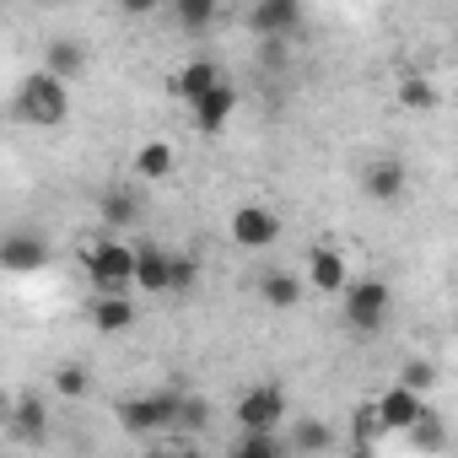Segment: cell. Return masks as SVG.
Listing matches in <instances>:
<instances>
[{"instance_id": "6da1fadb", "label": "cell", "mask_w": 458, "mask_h": 458, "mask_svg": "<svg viewBox=\"0 0 458 458\" xmlns=\"http://www.w3.org/2000/svg\"><path fill=\"white\" fill-rule=\"evenodd\" d=\"M17 119H28L33 130H60L71 119V87L49 71H28L17 81Z\"/></svg>"}, {"instance_id": "7a4b0ae2", "label": "cell", "mask_w": 458, "mask_h": 458, "mask_svg": "<svg viewBox=\"0 0 458 458\" xmlns=\"http://www.w3.org/2000/svg\"><path fill=\"white\" fill-rule=\"evenodd\" d=\"M340 308H345V324L356 335H377L394 313V286L377 281V276H361V281H345L340 292Z\"/></svg>"}, {"instance_id": "3957f363", "label": "cell", "mask_w": 458, "mask_h": 458, "mask_svg": "<svg viewBox=\"0 0 458 458\" xmlns=\"http://www.w3.org/2000/svg\"><path fill=\"white\" fill-rule=\"evenodd\" d=\"M87 276L98 286V297H130V281H135V249L119 243V238H103L87 249Z\"/></svg>"}, {"instance_id": "277c9868", "label": "cell", "mask_w": 458, "mask_h": 458, "mask_svg": "<svg viewBox=\"0 0 458 458\" xmlns=\"http://www.w3.org/2000/svg\"><path fill=\"white\" fill-rule=\"evenodd\" d=\"M178 394H183V388H151V394L124 399V404H119V426H124L130 437H162V431H173Z\"/></svg>"}, {"instance_id": "5b68a950", "label": "cell", "mask_w": 458, "mask_h": 458, "mask_svg": "<svg viewBox=\"0 0 458 458\" xmlns=\"http://www.w3.org/2000/svg\"><path fill=\"white\" fill-rule=\"evenodd\" d=\"M238 426L243 431H281L286 426V388L281 383H254L238 399Z\"/></svg>"}, {"instance_id": "8992f818", "label": "cell", "mask_w": 458, "mask_h": 458, "mask_svg": "<svg viewBox=\"0 0 458 458\" xmlns=\"http://www.w3.org/2000/svg\"><path fill=\"white\" fill-rule=\"evenodd\" d=\"M243 28L270 44V38H292L302 28V0H254V6L243 12Z\"/></svg>"}, {"instance_id": "52a82bcc", "label": "cell", "mask_w": 458, "mask_h": 458, "mask_svg": "<svg viewBox=\"0 0 458 458\" xmlns=\"http://www.w3.org/2000/svg\"><path fill=\"white\" fill-rule=\"evenodd\" d=\"M44 265H49L44 233H28V226H17V233H0V270H6V276H38Z\"/></svg>"}, {"instance_id": "ba28073f", "label": "cell", "mask_w": 458, "mask_h": 458, "mask_svg": "<svg viewBox=\"0 0 458 458\" xmlns=\"http://www.w3.org/2000/svg\"><path fill=\"white\" fill-rule=\"evenodd\" d=\"M233 243L238 249H276L281 243V216L270 205H238L233 210Z\"/></svg>"}, {"instance_id": "9c48e42d", "label": "cell", "mask_w": 458, "mask_h": 458, "mask_svg": "<svg viewBox=\"0 0 458 458\" xmlns=\"http://www.w3.org/2000/svg\"><path fill=\"white\" fill-rule=\"evenodd\" d=\"M238 108H243V92H238L233 81H221V87H216V92H205L189 114H194V130H199V135H221L226 124H233V114H238Z\"/></svg>"}, {"instance_id": "30bf717a", "label": "cell", "mask_w": 458, "mask_h": 458, "mask_svg": "<svg viewBox=\"0 0 458 458\" xmlns=\"http://www.w3.org/2000/svg\"><path fill=\"white\" fill-rule=\"evenodd\" d=\"M404 189H410V167H404L399 157H377V162L361 167V194H367V199L388 205V199H399Z\"/></svg>"}, {"instance_id": "8fae6325", "label": "cell", "mask_w": 458, "mask_h": 458, "mask_svg": "<svg viewBox=\"0 0 458 458\" xmlns=\"http://www.w3.org/2000/svg\"><path fill=\"white\" fill-rule=\"evenodd\" d=\"M420 410H426V399H415V394L399 388V383H388V388L372 399V415H377L383 431H410V426L420 420Z\"/></svg>"}, {"instance_id": "7c38bea8", "label": "cell", "mask_w": 458, "mask_h": 458, "mask_svg": "<svg viewBox=\"0 0 458 458\" xmlns=\"http://www.w3.org/2000/svg\"><path fill=\"white\" fill-rule=\"evenodd\" d=\"M167 281H173V254L157 249V243H140V249H135V281H130V292L167 297Z\"/></svg>"}, {"instance_id": "4fadbf2b", "label": "cell", "mask_w": 458, "mask_h": 458, "mask_svg": "<svg viewBox=\"0 0 458 458\" xmlns=\"http://www.w3.org/2000/svg\"><path fill=\"white\" fill-rule=\"evenodd\" d=\"M345 254L340 249H329V243H318L313 254H308V281L302 286H313V292H324V297H340L345 292Z\"/></svg>"}, {"instance_id": "5bb4252c", "label": "cell", "mask_w": 458, "mask_h": 458, "mask_svg": "<svg viewBox=\"0 0 458 458\" xmlns=\"http://www.w3.org/2000/svg\"><path fill=\"white\" fill-rule=\"evenodd\" d=\"M221 81H226V71H221L216 60H189V65L173 76V98H183V103L194 108V103H199L205 92H216Z\"/></svg>"}, {"instance_id": "9a60e30c", "label": "cell", "mask_w": 458, "mask_h": 458, "mask_svg": "<svg viewBox=\"0 0 458 458\" xmlns=\"http://www.w3.org/2000/svg\"><path fill=\"white\" fill-rule=\"evenodd\" d=\"M44 71L71 87V81L87 71V44H81V38H49V44H44Z\"/></svg>"}, {"instance_id": "2e32d148", "label": "cell", "mask_w": 458, "mask_h": 458, "mask_svg": "<svg viewBox=\"0 0 458 458\" xmlns=\"http://www.w3.org/2000/svg\"><path fill=\"white\" fill-rule=\"evenodd\" d=\"M302 292H308V286H302V276H292V270H281V265L259 276V302H265V308H276V313L297 308V302H302Z\"/></svg>"}, {"instance_id": "e0dca14e", "label": "cell", "mask_w": 458, "mask_h": 458, "mask_svg": "<svg viewBox=\"0 0 458 458\" xmlns=\"http://www.w3.org/2000/svg\"><path fill=\"white\" fill-rule=\"evenodd\" d=\"M12 431H17V437H28V442H44V437H49V404H44V394H33V388H22V394H17Z\"/></svg>"}, {"instance_id": "ac0fdd59", "label": "cell", "mask_w": 458, "mask_h": 458, "mask_svg": "<svg viewBox=\"0 0 458 458\" xmlns=\"http://www.w3.org/2000/svg\"><path fill=\"white\" fill-rule=\"evenodd\" d=\"M329 447H335V426H329V420H318V415L292 420V431H286V453H308V458H318V453H329Z\"/></svg>"}, {"instance_id": "d6986e66", "label": "cell", "mask_w": 458, "mask_h": 458, "mask_svg": "<svg viewBox=\"0 0 458 458\" xmlns=\"http://www.w3.org/2000/svg\"><path fill=\"white\" fill-rule=\"evenodd\" d=\"M173 167H178V151H173L167 140H146V146L135 151V173H140L146 183H162V178H173Z\"/></svg>"}, {"instance_id": "ffe728a7", "label": "cell", "mask_w": 458, "mask_h": 458, "mask_svg": "<svg viewBox=\"0 0 458 458\" xmlns=\"http://www.w3.org/2000/svg\"><path fill=\"white\" fill-rule=\"evenodd\" d=\"M135 324V302L130 297H98L92 302V329L98 335H124Z\"/></svg>"}, {"instance_id": "44dd1931", "label": "cell", "mask_w": 458, "mask_h": 458, "mask_svg": "<svg viewBox=\"0 0 458 458\" xmlns=\"http://www.w3.org/2000/svg\"><path fill=\"white\" fill-rule=\"evenodd\" d=\"M404 437H410V447H415V453H431V458H437V453H447V420H442L431 404L420 410V420H415Z\"/></svg>"}, {"instance_id": "7402d4cb", "label": "cell", "mask_w": 458, "mask_h": 458, "mask_svg": "<svg viewBox=\"0 0 458 458\" xmlns=\"http://www.w3.org/2000/svg\"><path fill=\"white\" fill-rule=\"evenodd\" d=\"M226 458H286V442H281V431H238Z\"/></svg>"}, {"instance_id": "603a6c76", "label": "cell", "mask_w": 458, "mask_h": 458, "mask_svg": "<svg viewBox=\"0 0 458 458\" xmlns=\"http://www.w3.org/2000/svg\"><path fill=\"white\" fill-rule=\"evenodd\" d=\"M437 103H442V92H437L431 76H404V81H399V108H410V114H431Z\"/></svg>"}, {"instance_id": "cb8c5ba5", "label": "cell", "mask_w": 458, "mask_h": 458, "mask_svg": "<svg viewBox=\"0 0 458 458\" xmlns=\"http://www.w3.org/2000/svg\"><path fill=\"white\" fill-rule=\"evenodd\" d=\"M399 388H410L415 399H426V394L437 388V361H431V356H410V361L399 367Z\"/></svg>"}, {"instance_id": "d4e9b609", "label": "cell", "mask_w": 458, "mask_h": 458, "mask_svg": "<svg viewBox=\"0 0 458 458\" xmlns=\"http://www.w3.org/2000/svg\"><path fill=\"white\" fill-rule=\"evenodd\" d=\"M103 221H108V233H114V226L140 221V199H135L130 189H108V194H103Z\"/></svg>"}, {"instance_id": "484cf974", "label": "cell", "mask_w": 458, "mask_h": 458, "mask_svg": "<svg viewBox=\"0 0 458 458\" xmlns=\"http://www.w3.org/2000/svg\"><path fill=\"white\" fill-rule=\"evenodd\" d=\"M205 426H210V404H205L199 394H178V415H173V431L194 437V431H205Z\"/></svg>"}, {"instance_id": "4316f807", "label": "cell", "mask_w": 458, "mask_h": 458, "mask_svg": "<svg viewBox=\"0 0 458 458\" xmlns=\"http://www.w3.org/2000/svg\"><path fill=\"white\" fill-rule=\"evenodd\" d=\"M173 22H178L183 33H205V28L216 22V0H178V6H173Z\"/></svg>"}, {"instance_id": "83f0119b", "label": "cell", "mask_w": 458, "mask_h": 458, "mask_svg": "<svg viewBox=\"0 0 458 458\" xmlns=\"http://www.w3.org/2000/svg\"><path fill=\"white\" fill-rule=\"evenodd\" d=\"M55 388L65 399H81V394H92V372L81 361H65V367H55Z\"/></svg>"}, {"instance_id": "f1b7e54d", "label": "cell", "mask_w": 458, "mask_h": 458, "mask_svg": "<svg viewBox=\"0 0 458 458\" xmlns=\"http://www.w3.org/2000/svg\"><path fill=\"white\" fill-rule=\"evenodd\" d=\"M194 286H199V259L173 254V281H167V292H194Z\"/></svg>"}, {"instance_id": "f546056e", "label": "cell", "mask_w": 458, "mask_h": 458, "mask_svg": "<svg viewBox=\"0 0 458 458\" xmlns=\"http://www.w3.org/2000/svg\"><path fill=\"white\" fill-rule=\"evenodd\" d=\"M351 437H356V442H361V447H367V442H377V437H383V426H377V415H372V404H361V410H356V415H351Z\"/></svg>"}, {"instance_id": "4dcf8cb0", "label": "cell", "mask_w": 458, "mask_h": 458, "mask_svg": "<svg viewBox=\"0 0 458 458\" xmlns=\"http://www.w3.org/2000/svg\"><path fill=\"white\" fill-rule=\"evenodd\" d=\"M259 65H265V71H286V65H292V44H286V38L259 44Z\"/></svg>"}, {"instance_id": "1f68e13d", "label": "cell", "mask_w": 458, "mask_h": 458, "mask_svg": "<svg viewBox=\"0 0 458 458\" xmlns=\"http://www.w3.org/2000/svg\"><path fill=\"white\" fill-rule=\"evenodd\" d=\"M146 458H194V453H183V447H157V453H146Z\"/></svg>"}]
</instances>
